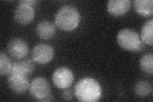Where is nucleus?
I'll return each mask as SVG.
<instances>
[{"label":"nucleus","instance_id":"obj_1","mask_svg":"<svg viewBox=\"0 0 153 102\" xmlns=\"http://www.w3.org/2000/svg\"><path fill=\"white\" fill-rule=\"evenodd\" d=\"M74 93L80 101L96 102L99 101L102 97V89L97 80L91 77H85L76 83Z\"/></svg>","mask_w":153,"mask_h":102},{"label":"nucleus","instance_id":"obj_2","mask_svg":"<svg viewBox=\"0 0 153 102\" xmlns=\"http://www.w3.org/2000/svg\"><path fill=\"white\" fill-rule=\"evenodd\" d=\"M80 21L78 10L71 6H65L57 12L54 18L55 24L61 30L70 31L77 28Z\"/></svg>","mask_w":153,"mask_h":102},{"label":"nucleus","instance_id":"obj_3","mask_svg":"<svg viewBox=\"0 0 153 102\" xmlns=\"http://www.w3.org/2000/svg\"><path fill=\"white\" fill-rule=\"evenodd\" d=\"M119 45L124 50L131 52L140 51L144 47L138 34L131 29H123L117 35Z\"/></svg>","mask_w":153,"mask_h":102},{"label":"nucleus","instance_id":"obj_4","mask_svg":"<svg viewBox=\"0 0 153 102\" xmlns=\"http://www.w3.org/2000/svg\"><path fill=\"white\" fill-rule=\"evenodd\" d=\"M29 89L33 98L38 101H44L47 97L51 95L49 82L43 77H37L33 80Z\"/></svg>","mask_w":153,"mask_h":102},{"label":"nucleus","instance_id":"obj_5","mask_svg":"<svg viewBox=\"0 0 153 102\" xmlns=\"http://www.w3.org/2000/svg\"><path fill=\"white\" fill-rule=\"evenodd\" d=\"M52 82L58 89H67L72 84L74 76L72 71L66 67H60L52 74Z\"/></svg>","mask_w":153,"mask_h":102},{"label":"nucleus","instance_id":"obj_6","mask_svg":"<svg viewBox=\"0 0 153 102\" xmlns=\"http://www.w3.org/2000/svg\"><path fill=\"white\" fill-rule=\"evenodd\" d=\"M31 55L33 60L38 64L45 65L53 59L54 50L51 45L40 43L33 48Z\"/></svg>","mask_w":153,"mask_h":102},{"label":"nucleus","instance_id":"obj_7","mask_svg":"<svg viewBox=\"0 0 153 102\" xmlns=\"http://www.w3.org/2000/svg\"><path fill=\"white\" fill-rule=\"evenodd\" d=\"M7 51L13 59L21 60L28 54L29 46L25 40L21 38H15L8 42Z\"/></svg>","mask_w":153,"mask_h":102},{"label":"nucleus","instance_id":"obj_8","mask_svg":"<svg viewBox=\"0 0 153 102\" xmlns=\"http://www.w3.org/2000/svg\"><path fill=\"white\" fill-rule=\"evenodd\" d=\"M8 86L10 89L16 94H22L30 87V83L27 76L17 74H8Z\"/></svg>","mask_w":153,"mask_h":102},{"label":"nucleus","instance_id":"obj_9","mask_svg":"<svg viewBox=\"0 0 153 102\" xmlns=\"http://www.w3.org/2000/svg\"><path fill=\"white\" fill-rule=\"evenodd\" d=\"M34 17V8L31 6L19 4L14 12L15 21L21 25H27L31 23Z\"/></svg>","mask_w":153,"mask_h":102},{"label":"nucleus","instance_id":"obj_10","mask_svg":"<svg viewBox=\"0 0 153 102\" xmlns=\"http://www.w3.org/2000/svg\"><path fill=\"white\" fill-rule=\"evenodd\" d=\"M130 0H110L107 3L108 12L114 17H121L126 13L131 7Z\"/></svg>","mask_w":153,"mask_h":102},{"label":"nucleus","instance_id":"obj_11","mask_svg":"<svg viewBox=\"0 0 153 102\" xmlns=\"http://www.w3.org/2000/svg\"><path fill=\"white\" fill-rule=\"evenodd\" d=\"M35 70V65L31 60H25L13 63L10 74H17L25 76L31 74Z\"/></svg>","mask_w":153,"mask_h":102},{"label":"nucleus","instance_id":"obj_12","mask_svg":"<svg viewBox=\"0 0 153 102\" xmlns=\"http://www.w3.org/2000/svg\"><path fill=\"white\" fill-rule=\"evenodd\" d=\"M36 33L42 39L48 40L53 37L55 35L56 28L52 22L48 21H44L38 24Z\"/></svg>","mask_w":153,"mask_h":102},{"label":"nucleus","instance_id":"obj_13","mask_svg":"<svg viewBox=\"0 0 153 102\" xmlns=\"http://www.w3.org/2000/svg\"><path fill=\"white\" fill-rule=\"evenodd\" d=\"M133 4L135 11L139 16L144 17H147L152 16V0H135L133 2Z\"/></svg>","mask_w":153,"mask_h":102},{"label":"nucleus","instance_id":"obj_14","mask_svg":"<svg viewBox=\"0 0 153 102\" xmlns=\"http://www.w3.org/2000/svg\"><path fill=\"white\" fill-rule=\"evenodd\" d=\"M140 40L146 44L152 46L153 44V19L147 21L143 26L141 33Z\"/></svg>","mask_w":153,"mask_h":102},{"label":"nucleus","instance_id":"obj_15","mask_svg":"<svg viewBox=\"0 0 153 102\" xmlns=\"http://www.w3.org/2000/svg\"><path fill=\"white\" fill-rule=\"evenodd\" d=\"M139 65L142 71L147 74L152 75L153 74V55L147 54L143 56L140 60Z\"/></svg>","mask_w":153,"mask_h":102},{"label":"nucleus","instance_id":"obj_16","mask_svg":"<svg viewBox=\"0 0 153 102\" xmlns=\"http://www.w3.org/2000/svg\"><path fill=\"white\" fill-rule=\"evenodd\" d=\"M152 91L151 84L146 80L138 81L135 86V93L138 96L146 97L149 95Z\"/></svg>","mask_w":153,"mask_h":102},{"label":"nucleus","instance_id":"obj_17","mask_svg":"<svg viewBox=\"0 0 153 102\" xmlns=\"http://www.w3.org/2000/svg\"><path fill=\"white\" fill-rule=\"evenodd\" d=\"M12 64L8 56L4 52L0 53V74L6 75L9 74L12 68Z\"/></svg>","mask_w":153,"mask_h":102},{"label":"nucleus","instance_id":"obj_18","mask_svg":"<svg viewBox=\"0 0 153 102\" xmlns=\"http://www.w3.org/2000/svg\"><path fill=\"white\" fill-rule=\"evenodd\" d=\"M38 3V1H35V0H22V1H19V4H25V5L34 7L36 5L37 3Z\"/></svg>","mask_w":153,"mask_h":102},{"label":"nucleus","instance_id":"obj_19","mask_svg":"<svg viewBox=\"0 0 153 102\" xmlns=\"http://www.w3.org/2000/svg\"><path fill=\"white\" fill-rule=\"evenodd\" d=\"M63 98L66 100H71L72 99L73 95L71 90H66L63 93Z\"/></svg>","mask_w":153,"mask_h":102}]
</instances>
